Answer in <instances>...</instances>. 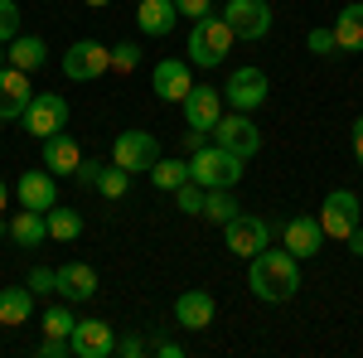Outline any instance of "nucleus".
I'll use <instances>...</instances> for the list:
<instances>
[{
	"instance_id": "nucleus-1",
	"label": "nucleus",
	"mask_w": 363,
	"mask_h": 358,
	"mask_svg": "<svg viewBox=\"0 0 363 358\" xmlns=\"http://www.w3.org/2000/svg\"><path fill=\"white\" fill-rule=\"evenodd\" d=\"M247 286H252V296H257V301H267V305L291 301V296L301 291V257H296V252H286V247L257 252V257H252V267H247Z\"/></svg>"
},
{
	"instance_id": "nucleus-2",
	"label": "nucleus",
	"mask_w": 363,
	"mask_h": 358,
	"mask_svg": "<svg viewBox=\"0 0 363 358\" xmlns=\"http://www.w3.org/2000/svg\"><path fill=\"white\" fill-rule=\"evenodd\" d=\"M242 174H247V160L233 155V150H223L218 140L203 145V150H194V160H189V179L203 184V189H233Z\"/></svg>"
},
{
	"instance_id": "nucleus-3",
	"label": "nucleus",
	"mask_w": 363,
	"mask_h": 358,
	"mask_svg": "<svg viewBox=\"0 0 363 358\" xmlns=\"http://www.w3.org/2000/svg\"><path fill=\"white\" fill-rule=\"evenodd\" d=\"M233 29H228L223 15H208V20H194L189 29V63L194 68H223L228 54H233Z\"/></svg>"
},
{
	"instance_id": "nucleus-4",
	"label": "nucleus",
	"mask_w": 363,
	"mask_h": 358,
	"mask_svg": "<svg viewBox=\"0 0 363 358\" xmlns=\"http://www.w3.org/2000/svg\"><path fill=\"white\" fill-rule=\"evenodd\" d=\"M315 218H320V228H325V237H335V242H349V233H354V228H363V203H359V194L330 189Z\"/></svg>"
},
{
	"instance_id": "nucleus-5",
	"label": "nucleus",
	"mask_w": 363,
	"mask_h": 358,
	"mask_svg": "<svg viewBox=\"0 0 363 358\" xmlns=\"http://www.w3.org/2000/svg\"><path fill=\"white\" fill-rule=\"evenodd\" d=\"M20 126L34 140H49L58 131H68V102H63V92H34V102L25 107Z\"/></svg>"
},
{
	"instance_id": "nucleus-6",
	"label": "nucleus",
	"mask_w": 363,
	"mask_h": 358,
	"mask_svg": "<svg viewBox=\"0 0 363 358\" xmlns=\"http://www.w3.org/2000/svg\"><path fill=\"white\" fill-rule=\"evenodd\" d=\"M102 73H112V49H107V44H97V39H78V44L63 49V78H73V83H92V78H102Z\"/></svg>"
},
{
	"instance_id": "nucleus-7",
	"label": "nucleus",
	"mask_w": 363,
	"mask_h": 358,
	"mask_svg": "<svg viewBox=\"0 0 363 358\" xmlns=\"http://www.w3.org/2000/svg\"><path fill=\"white\" fill-rule=\"evenodd\" d=\"M272 97V83H267V73L262 68H233L228 73V83H223V102L228 111H257L262 102Z\"/></svg>"
},
{
	"instance_id": "nucleus-8",
	"label": "nucleus",
	"mask_w": 363,
	"mask_h": 358,
	"mask_svg": "<svg viewBox=\"0 0 363 358\" xmlns=\"http://www.w3.org/2000/svg\"><path fill=\"white\" fill-rule=\"evenodd\" d=\"M160 160V140L150 131H116L112 140V165L131 169V174H150V165Z\"/></svg>"
},
{
	"instance_id": "nucleus-9",
	"label": "nucleus",
	"mask_w": 363,
	"mask_h": 358,
	"mask_svg": "<svg viewBox=\"0 0 363 358\" xmlns=\"http://www.w3.org/2000/svg\"><path fill=\"white\" fill-rule=\"evenodd\" d=\"M213 140L223 150H233V155H242V160H252L262 150V131H257L252 111H223V121L213 126Z\"/></svg>"
},
{
	"instance_id": "nucleus-10",
	"label": "nucleus",
	"mask_w": 363,
	"mask_h": 358,
	"mask_svg": "<svg viewBox=\"0 0 363 358\" xmlns=\"http://www.w3.org/2000/svg\"><path fill=\"white\" fill-rule=\"evenodd\" d=\"M179 107H184V126H189V131H208V136H213V126L223 121L228 102H223V87L194 83V87H189V97H184Z\"/></svg>"
},
{
	"instance_id": "nucleus-11",
	"label": "nucleus",
	"mask_w": 363,
	"mask_h": 358,
	"mask_svg": "<svg viewBox=\"0 0 363 358\" xmlns=\"http://www.w3.org/2000/svg\"><path fill=\"white\" fill-rule=\"evenodd\" d=\"M223 242L233 257H257V252L272 247V228H267V218H257V213H238L233 223H223Z\"/></svg>"
},
{
	"instance_id": "nucleus-12",
	"label": "nucleus",
	"mask_w": 363,
	"mask_h": 358,
	"mask_svg": "<svg viewBox=\"0 0 363 358\" xmlns=\"http://www.w3.org/2000/svg\"><path fill=\"white\" fill-rule=\"evenodd\" d=\"M218 15L228 20V29L238 39H267L272 34V5L267 0H228Z\"/></svg>"
},
{
	"instance_id": "nucleus-13",
	"label": "nucleus",
	"mask_w": 363,
	"mask_h": 358,
	"mask_svg": "<svg viewBox=\"0 0 363 358\" xmlns=\"http://www.w3.org/2000/svg\"><path fill=\"white\" fill-rule=\"evenodd\" d=\"M189 68H194L189 58H160L155 73H150V92H155L160 102H184L189 87H194V73H189Z\"/></svg>"
},
{
	"instance_id": "nucleus-14",
	"label": "nucleus",
	"mask_w": 363,
	"mask_h": 358,
	"mask_svg": "<svg viewBox=\"0 0 363 358\" xmlns=\"http://www.w3.org/2000/svg\"><path fill=\"white\" fill-rule=\"evenodd\" d=\"M15 198H20V208L49 213V208L58 203V174L54 169H25V174L15 179Z\"/></svg>"
},
{
	"instance_id": "nucleus-15",
	"label": "nucleus",
	"mask_w": 363,
	"mask_h": 358,
	"mask_svg": "<svg viewBox=\"0 0 363 358\" xmlns=\"http://www.w3.org/2000/svg\"><path fill=\"white\" fill-rule=\"evenodd\" d=\"M281 242H286V252H296L301 262H310V257L325 252V228H320V218H310V213H296V218H286V228H281Z\"/></svg>"
},
{
	"instance_id": "nucleus-16",
	"label": "nucleus",
	"mask_w": 363,
	"mask_h": 358,
	"mask_svg": "<svg viewBox=\"0 0 363 358\" xmlns=\"http://www.w3.org/2000/svg\"><path fill=\"white\" fill-rule=\"evenodd\" d=\"M68 344H73V358H107L116 354V334L107 320H78L73 334H68Z\"/></svg>"
},
{
	"instance_id": "nucleus-17",
	"label": "nucleus",
	"mask_w": 363,
	"mask_h": 358,
	"mask_svg": "<svg viewBox=\"0 0 363 358\" xmlns=\"http://www.w3.org/2000/svg\"><path fill=\"white\" fill-rule=\"evenodd\" d=\"M213 315H218V301H213L208 291H199V286H189V291L174 296V325H184V330H194V334L208 330Z\"/></svg>"
},
{
	"instance_id": "nucleus-18",
	"label": "nucleus",
	"mask_w": 363,
	"mask_h": 358,
	"mask_svg": "<svg viewBox=\"0 0 363 358\" xmlns=\"http://www.w3.org/2000/svg\"><path fill=\"white\" fill-rule=\"evenodd\" d=\"M29 102H34L29 73H20V68L5 63V68H0V121H20Z\"/></svg>"
},
{
	"instance_id": "nucleus-19",
	"label": "nucleus",
	"mask_w": 363,
	"mask_h": 358,
	"mask_svg": "<svg viewBox=\"0 0 363 358\" xmlns=\"http://www.w3.org/2000/svg\"><path fill=\"white\" fill-rule=\"evenodd\" d=\"M44 145V169H54L58 179H73L78 165H83V150H78V140L68 136V131H58V136L39 140Z\"/></svg>"
},
{
	"instance_id": "nucleus-20",
	"label": "nucleus",
	"mask_w": 363,
	"mask_h": 358,
	"mask_svg": "<svg viewBox=\"0 0 363 358\" xmlns=\"http://www.w3.org/2000/svg\"><path fill=\"white\" fill-rule=\"evenodd\" d=\"M174 25H179L174 0H140L136 5V29L145 34V39H165Z\"/></svg>"
},
{
	"instance_id": "nucleus-21",
	"label": "nucleus",
	"mask_w": 363,
	"mask_h": 358,
	"mask_svg": "<svg viewBox=\"0 0 363 358\" xmlns=\"http://www.w3.org/2000/svg\"><path fill=\"white\" fill-rule=\"evenodd\" d=\"M102 286H97V272L87 262H63L58 267V296L63 301H92Z\"/></svg>"
},
{
	"instance_id": "nucleus-22",
	"label": "nucleus",
	"mask_w": 363,
	"mask_h": 358,
	"mask_svg": "<svg viewBox=\"0 0 363 358\" xmlns=\"http://www.w3.org/2000/svg\"><path fill=\"white\" fill-rule=\"evenodd\" d=\"M10 242L25 247V252L44 247V242H49V218H44L39 208H20V213L10 218Z\"/></svg>"
},
{
	"instance_id": "nucleus-23",
	"label": "nucleus",
	"mask_w": 363,
	"mask_h": 358,
	"mask_svg": "<svg viewBox=\"0 0 363 358\" xmlns=\"http://www.w3.org/2000/svg\"><path fill=\"white\" fill-rule=\"evenodd\" d=\"M44 63H49V44H44L39 34H15V39H10V68L39 73Z\"/></svg>"
},
{
	"instance_id": "nucleus-24",
	"label": "nucleus",
	"mask_w": 363,
	"mask_h": 358,
	"mask_svg": "<svg viewBox=\"0 0 363 358\" xmlns=\"http://www.w3.org/2000/svg\"><path fill=\"white\" fill-rule=\"evenodd\" d=\"M335 39L344 54H363V5L354 0V5H344L335 15Z\"/></svg>"
},
{
	"instance_id": "nucleus-25",
	"label": "nucleus",
	"mask_w": 363,
	"mask_h": 358,
	"mask_svg": "<svg viewBox=\"0 0 363 358\" xmlns=\"http://www.w3.org/2000/svg\"><path fill=\"white\" fill-rule=\"evenodd\" d=\"M29 315H34V291H29V286H5V291H0V325L20 330Z\"/></svg>"
},
{
	"instance_id": "nucleus-26",
	"label": "nucleus",
	"mask_w": 363,
	"mask_h": 358,
	"mask_svg": "<svg viewBox=\"0 0 363 358\" xmlns=\"http://www.w3.org/2000/svg\"><path fill=\"white\" fill-rule=\"evenodd\" d=\"M44 218H49V237H54V242H78V237H83V213H78V208L54 203Z\"/></svg>"
},
{
	"instance_id": "nucleus-27",
	"label": "nucleus",
	"mask_w": 363,
	"mask_h": 358,
	"mask_svg": "<svg viewBox=\"0 0 363 358\" xmlns=\"http://www.w3.org/2000/svg\"><path fill=\"white\" fill-rule=\"evenodd\" d=\"M150 184L160 194H174L179 184H189V160H174V155L165 160V155H160V160L150 165Z\"/></svg>"
},
{
	"instance_id": "nucleus-28",
	"label": "nucleus",
	"mask_w": 363,
	"mask_h": 358,
	"mask_svg": "<svg viewBox=\"0 0 363 358\" xmlns=\"http://www.w3.org/2000/svg\"><path fill=\"white\" fill-rule=\"evenodd\" d=\"M242 213V203L233 198V189H208V198H203V218L208 223H233Z\"/></svg>"
},
{
	"instance_id": "nucleus-29",
	"label": "nucleus",
	"mask_w": 363,
	"mask_h": 358,
	"mask_svg": "<svg viewBox=\"0 0 363 358\" xmlns=\"http://www.w3.org/2000/svg\"><path fill=\"white\" fill-rule=\"evenodd\" d=\"M203 198H208V189L189 179V184H179V189H174V208H179V213H189V218H203Z\"/></svg>"
},
{
	"instance_id": "nucleus-30",
	"label": "nucleus",
	"mask_w": 363,
	"mask_h": 358,
	"mask_svg": "<svg viewBox=\"0 0 363 358\" xmlns=\"http://www.w3.org/2000/svg\"><path fill=\"white\" fill-rule=\"evenodd\" d=\"M126 189H131V169H121V165H102L97 194H102V198H121Z\"/></svg>"
},
{
	"instance_id": "nucleus-31",
	"label": "nucleus",
	"mask_w": 363,
	"mask_h": 358,
	"mask_svg": "<svg viewBox=\"0 0 363 358\" xmlns=\"http://www.w3.org/2000/svg\"><path fill=\"white\" fill-rule=\"evenodd\" d=\"M306 49H310V54H320V58H339V54H344V49H339V39H335V25H330V29L315 25L306 34Z\"/></svg>"
},
{
	"instance_id": "nucleus-32",
	"label": "nucleus",
	"mask_w": 363,
	"mask_h": 358,
	"mask_svg": "<svg viewBox=\"0 0 363 358\" xmlns=\"http://www.w3.org/2000/svg\"><path fill=\"white\" fill-rule=\"evenodd\" d=\"M73 325H78V320H73V310H68V305H49V310H44V334L68 339V334H73Z\"/></svg>"
},
{
	"instance_id": "nucleus-33",
	"label": "nucleus",
	"mask_w": 363,
	"mask_h": 358,
	"mask_svg": "<svg viewBox=\"0 0 363 358\" xmlns=\"http://www.w3.org/2000/svg\"><path fill=\"white\" fill-rule=\"evenodd\" d=\"M25 286L34 296H58V267H34V272L25 276Z\"/></svg>"
},
{
	"instance_id": "nucleus-34",
	"label": "nucleus",
	"mask_w": 363,
	"mask_h": 358,
	"mask_svg": "<svg viewBox=\"0 0 363 358\" xmlns=\"http://www.w3.org/2000/svg\"><path fill=\"white\" fill-rule=\"evenodd\" d=\"M136 68H140V44H131V39L116 44L112 49V73H136Z\"/></svg>"
},
{
	"instance_id": "nucleus-35",
	"label": "nucleus",
	"mask_w": 363,
	"mask_h": 358,
	"mask_svg": "<svg viewBox=\"0 0 363 358\" xmlns=\"http://www.w3.org/2000/svg\"><path fill=\"white\" fill-rule=\"evenodd\" d=\"M20 34V5L15 0H0V44H10Z\"/></svg>"
},
{
	"instance_id": "nucleus-36",
	"label": "nucleus",
	"mask_w": 363,
	"mask_h": 358,
	"mask_svg": "<svg viewBox=\"0 0 363 358\" xmlns=\"http://www.w3.org/2000/svg\"><path fill=\"white\" fill-rule=\"evenodd\" d=\"M174 10H179L184 20H208V15H213V0H174Z\"/></svg>"
},
{
	"instance_id": "nucleus-37",
	"label": "nucleus",
	"mask_w": 363,
	"mask_h": 358,
	"mask_svg": "<svg viewBox=\"0 0 363 358\" xmlns=\"http://www.w3.org/2000/svg\"><path fill=\"white\" fill-rule=\"evenodd\" d=\"M73 354V344L68 339H58V334H44V344H39V358H68Z\"/></svg>"
},
{
	"instance_id": "nucleus-38",
	"label": "nucleus",
	"mask_w": 363,
	"mask_h": 358,
	"mask_svg": "<svg viewBox=\"0 0 363 358\" xmlns=\"http://www.w3.org/2000/svg\"><path fill=\"white\" fill-rule=\"evenodd\" d=\"M73 179H78V184H83V189H97V179H102V160H83V165H78V174H73Z\"/></svg>"
},
{
	"instance_id": "nucleus-39",
	"label": "nucleus",
	"mask_w": 363,
	"mask_h": 358,
	"mask_svg": "<svg viewBox=\"0 0 363 358\" xmlns=\"http://www.w3.org/2000/svg\"><path fill=\"white\" fill-rule=\"evenodd\" d=\"M116 354H121V358H140V354H145V339H140V334H126V339H116Z\"/></svg>"
},
{
	"instance_id": "nucleus-40",
	"label": "nucleus",
	"mask_w": 363,
	"mask_h": 358,
	"mask_svg": "<svg viewBox=\"0 0 363 358\" xmlns=\"http://www.w3.org/2000/svg\"><path fill=\"white\" fill-rule=\"evenodd\" d=\"M155 354H160V358H184V344H174V339H165V344H155Z\"/></svg>"
},
{
	"instance_id": "nucleus-41",
	"label": "nucleus",
	"mask_w": 363,
	"mask_h": 358,
	"mask_svg": "<svg viewBox=\"0 0 363 358\" xmlns=\"http://www.w3.org/2000/svg\"><path fill=\"white\" fill-rule=\"evenodd\" d=\"M349 252H354V257H363V228H354V233H349Z\"/></svg>"
},
{
	"instance_id": "nucleus-42",
	"label": "nucleus",
	"mask_w": 363,
	"mask_h": 358,
	"mask_svg": "<svg viewBox=\"0 0 363 358\" xmlns=\"http://www.w3.org/2000/svg\"><path fill=\"white\" fill-rule=\"evenodd\" d=\"M354 155H359V160H363V116H359V121H354Z\"/></svg>"
},
{
	"instance_id": "nucleus-43",
	"label": "nucleus",
	"mask_w": 363,
	"mask_h": 358,
	"mask_svg": "<svg viewBox=\"0 0 363 358\" xmlns=\"http://www.w3.org/2000/svg\"><path fill=\"white\" fill-rule=\"evenodd\" d=\"M5 203H10V184L0 179V213H5Z\"/></svg>"
},
{
	"instance_id": "nucleus-44",
	"label": "nucleus",
	"mask_w": 363,
	"mask_h": 358,
	"mask_svg": "<svg viewBox=\"0 0 363 358\" xmlns=\"http://www.w3.org/2000/svg\"><path fill=\"white\" fill-rule=\"evenodd\" d=\"M5 63H10V44H0V68H5Z\"/></svg>"
},
{
	"instance_id": "nucleus-45",
	"label": "nucleus",
	"mask_w": 363,
	"mask_h": 358,
	"mask_svg": "<svg viewBox=\"0 0 363 358\" xmlns=\"http://www.w3.org/2000/svg\"><path fill=\"white\" fill-rule=\"evenodd\" d=\"M83 5H112V0H83Z\"/></svg>"
}]
</instances>
